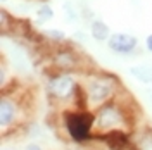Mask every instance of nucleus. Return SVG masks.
Instances as JSON below:
<instances>
[{
    "label": "nucleus",
    "mask_w": 152,
    "mask_h": 150,
    "mask_svg": "<svg viewBox=\"0 0 152 150\" xmlns=\"http://www.w3.org/2000/svg\"><path fill=\"white\" fill-rule=\"evenodd\" d=\"M62 128L73 143L85 145L95 138V116L86 109H66L62 112Z\"/></svg>",
    "instance_id": "nucleus-1"
},
{
    "label": "nucleus",
    "mask_w": 152,
    "mask_h": 150,
    "mask_svg": "<svg viewBox=\"0 0 152 150\" xmlns=\"http://www.w3.org/2000/svg\"><path fill=\"white\" fill-rule=\"evenodd\" d=\"M83 92H85L86 109L90 112H95L102 105L118 98L119 83L111 74H97L83 84Z\"/></svg>",
    "instance_id": "nucleus-2"
},
{
    "label": "nucleus",
    "mask_w": 152,
    "mask_h": 150,
    "mask_svg": "<svg viewBox=\"0 0 152 150\" xmlns=\"http://www.w3.org/2000/svg\"><path fill=\"white\" fill-rule=\"evenodd\" d=\"M94 116H95V138L102 136L109 131H116V130L132 131V124H130L132 116L128 112V109L118 98L102 105L100 109H97Z\"/></svg>",
    "instance_id": "nucleus-3"
},
{
    "label": "nucleus",
    "mask_w": 152,
    "mask_h": 150,
    "mask_svg": "<svg viewBox=\"0 0 152 150\" xmlns=\"http://www.w3.org/2000/svg\"><path fill=\"white\" fill-rule=\"evenodd\" d=\"M80 90V83H76L69 73H57L50 76L47 83V92L56 102H73L76 103V95Z\"/></svg>",
    "instance_id": "nucleus-4"
},
{
    "label": "nucleus",
    "mask_w": 152,
    "mask_h": 150,
    "mask_svg": "<svg viewBox=\"0 0 152 150\" xmlns=\"http://www.w3.org/2000/svg\"><path fill=\"white\" fill-rule=\"evenodd\" d=\"M21 111L23 107L16 100V97L4 93L0 100V126H2L4 136L7 135V131H12L16 126H19L18 122L21 119Z\"/></svg>",
    "instance_id": "nucleus-5"
},
{
    "label": "nucleus",
    "mask_w": 152,
    "mask_h": 150,
    "mask_svg": "<svg viewBox=\"0 0 152 150\" xmlns=\"http://www.w3.org/2000/svg\"><path fill=\"white\" fill-rule=\"evenodd\" d=\"M97 140H102L109 150H128L132 149V131L126 130H116L97 136Z\"/></svg>",
    "instance_id": "nucleus-6"
},
{
    "label": "nucleus",
    "mask_w": 152,
    "mask_h": 150,
    "mask_svg": "<svg viewBox=\"0 0 152 150\" xmlns=\"http://www.w3.org/2000/svg\"><path fill=\"white\" fill-rule=\"evenodd\" d=\"M107 47L116 54H132L138 47V38L130 33H113L107 40Z\"/></svg>",
    "instance_id": "nucleus-7"
},
{
    "label": "nucleus",
    "mask_w": 152,
    "mask_h": 150,
    "mask_svg": "<svg viewBox=\"0 0 152 150\" xmlns=\"http://www.w3.org/2000/svg\"><path fill=\"white\" fill-rule=\"evenodd\" d=\"M80 64V59L75 52L67 50V48H61L57 50L56 55H54V66L59 73H71L75 71Z\"/></svg>",
    "instance_id": "nucleus-8"
},
{
    "label": "nucleus",
    "mask_w": 152,
    "mask_h": 150,
    "mask_svg": "<svg viewBox=\"0 0 152 150\" xmlns=\"http://www.w3.org/2000/svg\"><path fill=\"white\" fill-rule=\"evenodd\" d=\"M90 35H92V38H94L95 42H107L113 33H111L109 26L105 24L104 21L95 19V21H92V24H90Z\"/></svg>",
    "instance_id": "nucleus-9"
},
{
    "label": "nucleus",
    "mask_w": 152,
    "mask_h": 150,
    "mask_svg": "<svg viewBox=\"0 0 152 150\" xmlns=\"http://www.w3.org/2000/svg\"><path fill=\"white\" fill-rule=\"evenodd\" d=\"M132 76H135L138 81H142L145 84H151L152 83V69L151 67H145V66H135L130 69Z\"/></svg>",
    "instance_id": "nucleus-10"
},
{
    "label": "nucleus",
    "mask_w": 152,
    "mask_h": 150,
    "mask_svg": "<svg viewBox=\"0 0 152 150\" xmlns=\"http://www.w3.org/2000/svg\"><path fill=\"white\" fill-rule=\"evenodd\" d=\"M52 17H54V9H52L48 4H42V5L37 9V14H35V23L42 26V24H45L47 21H50Z\"/></svg>",
    "instance_id": "nucleus-11"
},
{
    "label": "nucleus",
    "mask_w": 152,
    "mask_h": 150,
    "mask_svg": "<svg viewBox=\"0 0 152 150\" xmlns=\"http://www.w3.org/2000/svg\"><path fill=\"white\" fill-rule=\"evenodd\" d=\"M43 35L48 36L50 42H54V43H64V42H66V35H64L61 29H45Z\"/></svg>",
    "instance_id": "nucleus-12"
},
{
    "label": "nucleus",
    "mask_w": 152,
    "mask_h": 150,
    "mask_svg": "<svg viewBox=\"0 0 152 150\" xmlns=\"http://www.w3.org/2000/svg\"><path fill=\"white\" fill-rule=\"evenodd\" d=\"M24 150H43V149H42V145L37 143V141H29V143L24 145Z\"/></svg>",
    "instance_id": "nucleus-13"
},
{
    "label": "nucleus",
    "mask_w": 152,
    "mask_h": 150,
    "mask_svg": "<svg viewBox=\"0 0 152 150\" xmlns=\"http://www.w3.org/2000/svg\"><path fill=\"white\" fill-rule=\"evenodd\" d=\"M145 47H147L149 52H152V33L147 36V40H145Z\"/></svg>",
    "instance_id": "nucleus-14"
},
{
    "label": "nucleus",
    "mask_w": 152,
    "mask_h": 150,
    "mask_svg": "<svg viewBox=\"0 0 152 150\" xmlns=\"http://www.w3.org/2000/svg\"><path fill=\"white\" fill-rule=\"evenodd\" d=\"M2 2H5V0H2Z\"/></svg>",
    "instance_id": "nucleus-15"
}]
</instances>
